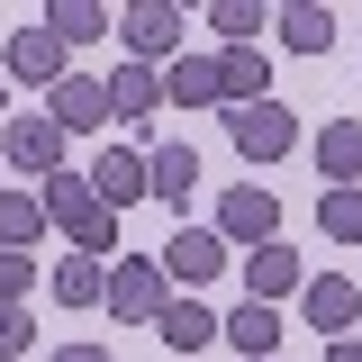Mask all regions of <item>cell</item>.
Returning a JSON list of instances; mask_svg holds the SVG:
<instances>
[{
    "instance_id": "obj_1",
    "label": "cell",
    "mask_w": 362,
    "mask_h": 362,
    "mask_svg": "<svg viewBox=\"0 0 362 362\" xmlns=\"http://www.w3.org/2000/svg\"><path fill=\"white\" fill-rule=\"evenodd\" d=\"M45 218L73 235V254H90V263H109L118 254V209L90 190V173H54L45 181Z\"/></svg>"
},
{
    "instance_id": "obj_2",
    "label": "cell",
    "mask_w": 362,
    "mask_h": 362,
    "mask_svg": "<svg viewBox=\"0 0 362 362\" xmlns=\"http://www.w3.org/2000/svg\"><path fill=\"white\" fill-rule=\"evenodd\" d=\"M226 136H235L245 163H281V154L299 145V118H290L281 100H263V109H226Z\"/></svg>"
},
{
    "instance_id": "obj_3",
    "label": "cell",
    "mask_w": 362,
    "mask_h": 362,
    "mask_svg": "<svg viewBox=\"0 0 362 362\" xmlns=\"http://www.w3.org/2000/svg\"><path fill=\"white\" fill-rule=\"evenodd\" d=\"M0 154H9V173H37V181H54V173H64V127H54V118H9Z\"/></svg>"
},
{
    "instance_id": "obj_4",
    "label": "cell",
    "mask_w": 362,
    "mask_h": 362,
    "mask_svg": "<svg viewBox=\"0 0 362 362\" xmlns=\"http://www.w3.org/2000/svg\"><path fill=\"white\" fill-rule=\"evenodd\" d=\"M118 37H127V64H154V54L181 45V9L173 0H136V9H118Z\"/></svg>"
},
{
    "instance_id": "obj_5",
    "label": "cell",
    "mask_w": 362,
    "mask_h": 362,
    "mask_svg": "<svg viewBox=\"0 0 362 362\" xmlns=\"http://www.w3.org/2000/svg\"><path fill=\"white\" fill-rule=\"evenodd\" d=\"M299 308H308V326L326 335V344H344V326L362 317V290L344 281V272H317L308 290H299Z\"/></svg>"
},
{
    "instance_id": "obj_6",
    "label": "cell",
    "mask_w": 362,
    "mask_h": 362,
    "mask_svg": "<svg viewBox=\"0 0 362 362\" xmlns=\"http://www.w3.org/2000/svg\"><path fill=\"white\" fill-rule=\"evenodd\" d=\"M9 73H18V82H45V90H64V82H73V73H64V37H54L45 18H28V28L9 37Z\"/></svg>"
},
{
    "instance_id": "obj_7",
    "label": "cell",
    "mask_w": 362,
    "mask_h": 362,
    "mask_svg": "<svg viewBox=\"0 0 362 362\" xmlns=\"http://www.w3.org/2000/svg\"><path fill=\"white\" fill-rule=\"evenodd\" d=\"M272 226H281V199H272V190H254V181L226 190V209H218V235H226V245H272Z\"/></svg>"
},
{
    "instance_id": "obj_8",
    "label": "cell",
    "mask_w": 362,
    "mask_h": 362,
    "mask_svg": "<svg viewBox=\"0 0 362 362\" xmlns=\"http://www.w3.org/2000/svg\"><path fill=\"white\" fill-rule=\"evenodd\" d=\"M218 272H226V235L218 226H181L163 245V281H218Z\"/></svg>"
},
{
    "instance_id": "obj_9",
    "label": "cell",
    "mask_w": 362,
    "mask_h": 362,
    "mask_svg": "<svg viewBox=\"0 0 362 362\" xmlns=\"http://www.w3.org/2000/svg\"><path fill=\"white\" fill-rule=\"evenodd\" d=\"M109 308L154 326V317L173 308V290H163V263H118V272H109Z\"/></svg>"
},
{
    "instance_id": "obj_10",
    "label": "cell",
    "mask_w": 362,
    "mask_h": 362,
    "mask_svg": "<svg viewBox=\"0 0 362 362\" xmlns=\"http://www.w3.org/2000/svg\"><path fill=\"white\" fill-rule=\"evenodd\" d=\"M90 190H100L109 209H127V199H154V163L118 145V154H100V163H90Z\"/></svg>"
},
{
    "instance_id": "obj_11",
    "label": "cell",
    "mask_w": 362,
    "mask_h": 362,
    "mask_svg": "<svg viewBox=\"0 0 362 362\" xmlns=\"http://www.w3.org/2000/svg\"><path fill=\"white\" fill-rule=\"evenodd\" d=\"M45 118H54L64 136H82V127H109L118 109H109V82H90V73H73V82L54 90V109H45Z\"/></svg>"
},
{
    "instance_id": "obj_12",
    "label": "cell",
    "mask_w": 362,
    "mask_h": 362,
    "mask_svg": "<svg viewBox=\"0 0 362 362\" xmlns=\"http://www.w3.org/2000/svg\"><path fill=\"white\" fill-rule=\"evenodd\" d=\"M218 73H226V109H263V100H272V64L254 54V45H226Z\"/></svg>"
},
{
    "instance_id": "obj_13",
    "label": "cell",
    "mask_w": 362,
    "mask_h": 362,
    "mask_svg": "<svg viewBox=\"0 0 362 362\" xmlns=\"http://www.w3.org/2000/svg\"><path fill=\"white\" fill-rule=\"evenodd\" d=\"M281 290H308V281H299V254H290V245H254V263H245V299H281Z\"/></svg>"
},
{
    "instance_id": "obj_14",
    "label": "cell",
    "mask_w": 362,
    "mask_h": 362,
    "mask_svg": "<svg viewBox=\"0 0 362 362\" xmlns=\"http://www.w3.org/2000/svg\"><path fill=\"white\" fill-rule=\"evenodd\" d=\"M226 344H235L245 362H281V317H272L263 299H245V308L226 317Z\"/></svg>"
},
{
    "instance_id": "obj_15",
    "label": "cell",
    "mask_w": 362,
    "mask_h": 362,
    "mask_svg": "<svg viewBox=\"0 0 362 362\" xmlns=\"http://www.w3.org/2000/svg\"><path fill=\"white\" fill-rule=\"evenodd\" d=\"M163 100H173V109H209V100H226V73L209 54H181L173 73H163Z\"/></svg>"
},
{
    "instance_id": "obj_16",
    "label": "cell",
    "mask_w": 362,
    "mask_h": 362,
    "mask_svg": "<svg viewBox=\"0 0 362 362\" xmlns=\"http://www.w3.org/2000/svg\"><path fill=\"white\" fill-rule=\"evenodd\" d=\"M317 173H326V190L362 181V118H335V127L317 136Z\"/></svg>"
},
{
    "instance_id": "obj_17",
    "label": "cell",
    "mask_w": 362,
    "mask_h": 362,
    "mask_svg": "<svg viewBox=\"0 0 362 362\" xmlns=\"http://www.w3.org/2000/svg\"><path fill=\"white\" fill-rule=\"evenodd\" d=\"M45 226H54L45 218V190H0V245H9V254H28Z\"/></svg>"
},
{
    "instance_id": "obj_18",
    "label": "cell",
    "mask_w": 362,
    "mask_h": 362,
    "mask_svg": "<svg viewBox=\"0 0 362 362\" xmlns=\"http://www.w3.org/2000/svg\"><path fill=\"white\" fill-rule=\"evenodd\" d=\"M109 109H118V118H154V109H163V73H154V64H118V73H109Z\"/></svg>"
},
{
    "instance_id": "obj_19",
    "label": "cell",
    "mask_w": 362,
    "mask_h": 362,
    "mask_svg": "<svg viewBox=\"0 0 362 362\" xmlns=\"http://www.w3.org/2000/svg\"><path fill=\"white\" fill-rule=\"evenodd\" d=\"M100 299H109V263L64 254V263H54V308H100Z\"/></svg>"
},
{
    "instance_id": "obj_20",
    "label": "cell",
    "mask_w": 362,
    "mask_h": 362,
    "mask_svg": "<svg viewBox=\"0 0 362 362\" xmlns=\"http://www.w3.org/2000/svg\"><path fill=\"white\" fill-rule=\"evenodd\" d=\"M37 18H45V28H54L64 45H90V37H109V28H118V18H109L100 0H45Z\"/></svg>"
},
{
    "instance_id": "obj_21",
    "label": "cell",
    "mask_w": 362,
    "mask_h": 362,
    "mask_svg": "<svg viewBox=\"0 0 362 362\" xmlns=\"http://www.w3.org/2000/svg\"><path fill=\"white\" fill-rule=\"evenodd\" d=\"M154 335H163V344H173V354H199V344H209V335H218V317L199 308V299H173V308L154 317Z\"/></svg>"
},
{
    "instance_id": "obj_22",
    "label": "cell",
    "mask_w": 362,
    "mask_h": 362,
    "mask_svg": "<svg viewBox=\"0 0 362 362\" xmlns=\"http://www.w3.org/2000/svg\"><path fill=\"white\" fill-rule=\"evenodd\" d=\"M281 45H299V54H326V45H335V9H317V0H290V9H281Z\"/></svg>"
},
{
    "instance_id": "obj_23",
    "label": "cell",
    "mask_w": 362,
    "mask_h": 362,
    "mask_svg": "<svg viewBox=\"0 0 362 362\" xmlns=\"http://www.w3.org/2000/svg\"><path fill=\"white\" fill-rule=\"evenodd\" d=\"M145 163H154V199H173V209L199 190V154H190V145H154Z\"/></svg>"
},
{
    "instance_id": "obj_24",
    "label": "cell",
    "mask_w": 362,
    "mask_h": 362,
    "mask_svg": "<svg viewBox=\"0 0 362 362\" xmlns=\"http://www.w3.org/2000/svg\"><path fill=\"white\" fill-rule=\"evenodd\" d=\"M317 226H326L335 245H362V181H344V190H326V199H317Z\"/></svg>"
},
{
    "instance_id": "obj_25",
    "label": "cell",
    "mask_w": 362,
    "mask_h": 362,
    "mask_svg": "<svg viewBox=\"0 0 362 362\" xmlns=\"http://www.w3.org/2000/svg\"><path fill=\"white\" fill-rule=\"evenodd\" d=\"M209 28H218L226 45H254V28H263V9H254V0H209Z\"/></svg>"
},
{
    "instance_id": "obj_26",
    "label": "cell",
    "mask_w": 362,
    "mask_h": 362,
    "mask_svg": "<svg viewBox=\"0 0 362 362\" xmlns=\"http://www.w3.org/2000/svg\"><path fill=\"white\" fill-rule=\"evenodd\" d=\"M28 290H37V254H9L0 245V308H18Z\"/></svg>"
},
{
    "instance_id": "obj_27",
    "label": "cell",
    "mask_w": 362,
    "mask_h": 362,
    "mask_svg": "<svg viewBox=\"0 0 362 362\" xmlns=\"http://www.w3.org/2000/svg\"><path fill=\"white\" fill-rule=\"evenodd\" d=\"M28 344H37V317H28V308H0V362H18Z\"/></svg>"
},
{
    "instance_id": "obj_28",
    "label": "cell",
    "mask_w": 362,
    "mask_h": 362,
    "mask_svg": "<svg viewBox=\"0 0 362 362\" xmlns=\"http://www.w3.org/2000/svg\"><path fill=\"white\" fill-rule=\"evenodd\" d=\"M54 362H109V354H100V344H64Z\"/></svg>"
},
{
    "instance_id": "obj_29",
    "label": "cell",
    "mask_w": 362,
    "mask_h": 362,
    "mask_svg": "<svg viewBox=\"0 0 362 362\" xmlns=\"http://www.w3.org/2000/svg\"><path fill=\"white\" fill-rule=\"evenodd\" d=\"M326 362H362V344H354V335H344V344H326Z\"/></svg>"
},
{
    "instance_id": "obj_30",
    "label": "cell",
    "mask_w": 362,
    "mask_h": 362,
    "mask_svg": "<svg viewBox=\"0 0 362 362\" xmlns=\"http://www.w3.org/2000/svg\"><path fill=\"white\" fill-rule=\"evenodd\" d=\"M0 109H9V90H0Z\"/></svg>"
}]
</instances>
